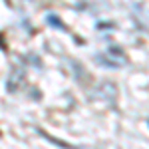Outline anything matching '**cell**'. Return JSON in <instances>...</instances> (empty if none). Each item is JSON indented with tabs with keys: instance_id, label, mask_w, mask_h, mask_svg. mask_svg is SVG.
Returning <instances> with one entry per match:
<instances>
[{
	"instance_id": "cell-1",
	"label": "cell",
	"mask_w": 149,
	"mask_h": 149,
	"mask_svg": "<svg viewBox=\"0 0 149 149\" xmlns=\"http://www.w3.org/2000/svg\"><path fill=\"white\" fill-rule=\"evenodd\" d=\"M97 60L102 62L103 66H107V68H119V66H123L125 64V56L121 54V50L119 48H109L105 54L102 56H97Z\"/></svg>"
},
{
	"instance_id": "cell-2",
	"label": "cell",
	"mask_w": 149,
	"mask_h": 149,
	"mask_svg": "<svg viewBox=\"0 0 149 149\" xmlns=\"http://www.w3.org/2000/svg\"><path fill=\"white\" fill-rule=\"evenodd\" d=\"M48 22H50V26H54V28H60V30H66V26L62 24V20H60L58 16H54V14H48Z\"/></svg>"
}]
</instances>
